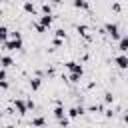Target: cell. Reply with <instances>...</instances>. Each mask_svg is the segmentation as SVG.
Here are the masks:
<instances>
[{"instance_id": "6da1fadb", "label": "cell", "mask_w": 128, "mask_h": 128, "mask_svg": "<svg viewBox=\"0 0 128 128\" xmlns=\"http://www.w3.org/2000/svg\"><path fill=\"white\" fill-rule=\"evenodd\" d=\"M104 28H106V32H108V34H110L114 40H118V42H120V38H122V36H120V32H118V24H114V22H108Z\"/></svg>"}, {"instance_id": "7a4b0ae2", "label": "cell", "mask_w": 128, "mask_h": 128, "mask_svg": "<svg viewBox=\"0 0 128 128\" xmlns=\"http://www.w3.org/2000/svg\"><path fill=\"white\" fill-rule=\"evenodd\" d=\"M66 68L70 70V74H84V68H82V64L80 62H74V60H70V62H66Z\"/></svg>"}, {"instance_id": "3957f363", "label": "cell", "mask_w": 128, "mask_h": 128, "mask_svg": "<svg viewBox=\"0 0 128 128\" xmlns=\"http://www.w3.org/2000/svg\"><path fill=\"white\" fill-rule=\"evenodd\" d=\"M4 48H6V50H20V48H22V38H18V40L8 38V40L4 42Z\"/></svg>"}, {"instance_id": "277c9868", "label": "cell", "mask_w": 128, "mask_h": 128, "mask_svg": "<svg viewBox=\"0 0 128 128\" xmlns=\"http://www.w3.org/2000/svg\"><path fill=\"white\" fill-rule=\"evenodd\" d=\"M14 106H16V110H18L20 116H24V114L28 112V104H26V100H22V98H16V100H14Z\"/></svg>"}, {"instance_id": "5b68a950", "label": "cell", "mask_w": 128, "mask_h": 128, "mask_svg": "<svg viewBox=\"0 0 128 128\" xmlns=\"http://www.w3.org/2000/svg\"><path fill=\"white\" fill-rule=\"evenodd\" d=\"M114 62H116V66L122 68V70L128 68V56H126V54H118V56L114 58Z\"/></svg>"}, {"instance_id": "8992f818", "label": "cell", "mask_w": 128, "mask_h": 128, "mask_svg": "<svg viewBox=\"0 0 128 128\" xmlns=\"http://www.w3.org/2000/svg\"><path fill=\"white\" fill-rule=\"evenodd\" d=\"M38 24H40L42 28H48V26L52 24V14H42L40 20H38Z\"/></svg>"}, {"instance_id": "52a82bcc", "label": "cell", "mask_w": 128, "mask_h": 128, "mask_svg": "<svg viewBox=\"0 0 128 128\" xmlns=\"http://www.w3.org/2000/svg\"><path fill=\"white\" fill-rule=\"evenodd\" d=\"M0 64H2V68H10V66H14V58L4 54V56H0Z\"/></svg>"}, {"instance_id": "ba28073f", "label": "cell", "mask_w": 128, "mask_h": 128, "mask_svg": "<svg viewBox=\"0 0 128 128\" xmlns=\"http://www.w3.org/2000/svg\"><path fill=\"white\" fill-rule=\"evenodd\" d=\"M82 114H84V108H82V106H74V108L68 110V118H78V116H82Z\"/></svg>"}, {"instance_id": "9c48e42d", "label": "cell", "mask_w": 128, "mask_h": 128, "mask_svg": "<svg viewBox=\"0 0 128 128\" xmlns=\"http://www.w3.org/2000/svg\"><path fill=\"white\" fill-rule=\"evenodd\" d=\"M118 50L124 54V52H128V34H124L122 38H120V42H118Z\"/></svg>"}, {"instance_id": "30bf717a", "label": "cell", "mask_w": 128, "mask_h": 128, "mask_svg": "<svg viewBox=\"0 0 128 128\" xmlns=\"http://www.w3.org/2000/svg\"><path fill=\"white\" fill-rule=\"evenodd\" d=\"M32 126H34V128H44V126H46V118H44V116L32 118Z\"/></svg>"}, {"instance_id": "8fae6325", "label": "cell", "mask_w": 128, "mask_h": 128, "mask_svg": "<svg viewBox=\"0 0 128 128\" xmlns=\"http://www.w3.org/2000/svg\"><path fill=\"white\" fill-rule=\"evenodd\" d=\"M54 118H56V120H62V118H66V110H64L60 104L54 108Z\"/></svg>"}, {"instance_id": "7c38bea8", "label": "cell", "mask_w": 128, "mask_h": 128, "mask_svg": "<svg viewBox=\"0 0 128 128\" xmlns=\"http://www.w3.org/2000/svg\"><path fill=\"white\" fill-rule=\"evenodd\" d=\"M8 38H10V32H8V28H6V26H2V24H0V42H2V44H4V42H6V40H8Z\"/></svg>"}, {"instance_id": "4fadbf2b", "label": "cell", "mask_w": 128, "mask_h": 128, "mask_svg": "<svg viewBox=\"0 0 128 128\" xmlns=\"http://www.w3.org/2000/svg\"><path fill=\"white\" fill-rule=\"evenodd\" d=\"M40 86H42V78H40V76H36V78L30 80V88H32V90H38Z\"/></svg>"}, {"instance_id": "5bb4252c", "label": "cell", "mask_w": 128, "mask_h": 128, "mask_svg": "<svg viewBox=\"0 0 128 128\" xmlns=\"http://www.w3.org/2000/svg\"><path fill=\"white\" fill-rule=\"evenodd\" d=\"M24 10L30 12V14H36V6H34L32 2H24Z\"/></svg>"}, {"instance_id": "9a60e30c", "label": "cell", "mask_w": 128, "mask_h": 128, "mask_svg": "<svg viewBox=\"0 0 128 128\" xmlns=\"http://www.w3.org/2000/svg\"><path fill=\"white\" fill-rule=\"evenodd\" d=\"M90 4L84 2V0H74V8H88Z\"/></svg>"}, {"instance_id": "2e32d148", "label": "cell", "mask_w": 128, "mask_h": 128, "mask_svg": "<svg viewBox=\"0 0 128 128\" xmlns=\"http://www.w3.org/2000/svg\"><path fill=\"white\" fill-rule=\"evenodd\" d=\"M56 38H60V40H64V38H66V32H64V28H58V30H56Z\"/></svg>"}, {"instance_id": "e0dca14e", "label": "cell", "mask_w": 128, "mask_h": 128, "mask_svg": "<svg viewBox=\"0 0 128 128\" xmlns=\"http://www.w3.org/2000/svg\"><path fill=\"white\" fill-rule=\"evenodd\" d=\"M80 78H82L80 74H70V76H68V80H70V82H74V84H76V82H80Z\"/></svg>"}, {"instance_id": "ac0fdd59", "label": "cell", "mask_w": 128, "mask_h": 128, "mask_svg": "<svg viewBox=\"0 0 128 128\" xmlns=\"http://www.w3.org/2000/svg\"><path fill=\"white\" fill-rule=\"evenodd\" d=\"M104 102H108V104H110V102H114V96H112V92H106V94H104Z\"/></svg>"}, {"instance_id": "d6986e66", "label": "cell", "mask_w": 128, "mask_h": 128, "mask_svg": "<svg viewBox=\"0 0 128 128\" xmlns=\"http://www.w3.org/2000/svg\"><path fill=\"white\" fill-rule=\"evenodd\" d=\"M42 12H44V14H50V12H52V6H50V4H42Z\"/></svg>"}, {"instance_id": "ffe728a7", "label": "cell", "mask_w": 128, "mask_h": 128, "mask_svg": "<svg viewBox=\"0 0 128 128\" xmlns=\"http://www.w3.org/2000/svg\"><path fill=\"white\" fill-rule=\"evenodd\" d=\"M68 122H70V118H68V116H66V118H62V120H58V124H60V126H64V128L68 126Z\"/></svg>"}, {"instance_id": "44dd1931", "label": "cell", "mask_w": 128, "mask_h": 128, "mask_svg": "<svg viewBox=\"0 0 128 128\" xmlns=\"http://www.w3.org/2000/svg\"><path fill=\"white\" fill-rule=\"evenodd\" d=\"M0 88L8 90V88H10V82H8V80H2V82H0Z\"/></svg>"}, {"instance_id": "7402d4cb", "label": "cell", "mask_w": 128, "mask_h": 128, "mask_svg": "<svg viewBox=\"0 0 128 128\" xmlns=\"http://www.w3.org/2000/svg\"><path fill=\"white\" fill-rule=\"evenodd\" d=\"M86 30H88V28H86V26H84V24H82V26H78V32H80V34H84V36H86V34H88V32H86Z\"/></svg>"}, {"instance_id": "603a6c76", "label": "cell", "mask_w": 128, "mask_h": 128, "mask_svg": "<svg viewBox=\"0 0 128 128\" xmlns=\"http://www.w3.org/2000/svg\"><path fill=\"white\" fill-rule=\"evenodd\" d=\"M52 44H54V48H58V46H62V40H60V38H54Z\"/></svg>"}, {"instance_id": "cb8c5ba5", "label": "cell", "mask_w": 128, "mask_h": 128, "mask_svg": "<svg viewBox=\"0 0 128 128\" xmlns=\"http://www.w3.org/2000/svg\"><path fill=\"white\" fill-rule=\"evenodd\" d=\"M2 80H6V70H4V68H0V82H2Z\"/></svg>"}, {"instance_id": "d4e9b609", "label": "cell", "mask_w": 128, "mask_h": 128, "mask_svg": "<svg viewBox=\"0 0 128 128\" xmlns=\"http://www.w3.org/2000/svg\"><path fill=\"white\" fill-rule=\"evenodd\" d=\"M34 28H36V30H38V32H44V30H46V28H42V26H40V24H38V22H36V24H34Z\"/></svg>"}, {"instance_id": "484cf974", "label": "cell", "mask_w": 128, "mask_h": 128, "mask_svg": "<svg viewBox=\"0 0 128 128\" xmlns=\"http://www.w3.org/2000/svg\"><path fill=\"white\" fill-rule=\"evenodd\" d=\"M26 104H28V110H32V108H34V102H32V100H26Z\"/></svg>"}, {"instance_id": "4316f807", "label": "cell", "mask_w": 128, "mask_h": 128, "mask_svg": "<svg viewBox=\"0 0 128 128\" xmlns=\"http://www.w3.org/2000/svg\"><path fill=\"white\" fill-rule=\"evenodd\" d=\"M124 120H126V122H128V114H124Z\"/></svg>"}, {"instance_id": "83f0119b", "label": "cell", "mask_w": 128, "mask_h": 128, "mask_svg": "<svg viewBox=\"0 0 128 128\" xmlns=\"http://www.w3.org/2000/svg\"><path fill=\"white\" fill-rule=\"evenodd\" d=\"M4 128H14V126H10V124H8V126H4Z\"/></svg>"}, {"instance_id": "f1b7e54d", "label": "cell", "mask_w": 128, "mask_h": 128, "mask_svg": "<svg viewBox=\"0 0 128 128\" xmlns=\"http://www.w3.org/2000/svg\"><path fill=\"white\" fill-rule=\"evenodd\" d=\"M0 128H4V126H0Z\"/></svg>"}]
</instances>
